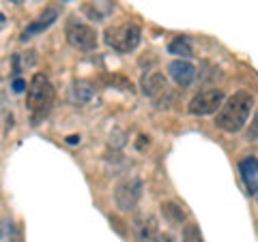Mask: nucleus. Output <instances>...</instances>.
Returning a JSON list of instances; mask_svg holds the SVG:
<instances>
[{"mask_svg":"<svg viewBox=\"0 0 258 242\" xmlns=\"http://www.w3.org/2000/svg\"><path fill=\"white\" fill-rule=\"evenodd\" d=\"M252 107H254V96L247 90H237L217 109L215 127L224 133H239L241 129L245 127Z\"/></svg>","mask_w":258,"mask_h":242,"instance_id":"1","label":"nucleus"},{"mask_svg":"<svg viewBox=\"0 0 258 242\" xmlns=\"http://www.w3.org/2000/svg\"><path fill=\"white\" fill-rule=\"evenodd\" d=\"M26 105L30 111L32 125H39L41 120L50 114V109L54 105V86L43 73H35L28 84L26 92Z\"/></svg>","mask_w":258,"mask_h":242,"instance_id":"2","label":"nucleus"},{"mask_svg":"<svg viewBox=\"0 0 258 242\" xmlns=\"http://www.w3.org/2000/svg\"><path fill=\"white\" fill-rule=\"evenodd\" d=\"M103 39H106V43L114 52L129 54V52H134L136 47L140 45L142 30H140L138 24L127 22V24H118V26H110L106 30V35H103Z\"/></svg>","mask_w":258,"mask_h":242,"instance_id":"3","label":"nucleus"},{"mask_svg":"<svg viewBox=\"0 0 258 242\" xmlns=\"http://www.w3.org/2000/svg\"><path fill=\"white\" fill-rule=\"evenodd\" d=\"M64 37L67 41L76 47V50L82 52H91L97 47V32L93 26H88L84 22H78L76 18H71L64 26Z\"/></svg>","mask_w":258,"mask_h":242,"instance_id":"4","label":"nucleus"},{"mask_svg":"<svg viewBox=\"0 0 258 242\" xmlns=\"http://www.w3.org/2000/svg\"><path fill=\"white\" fill-rule=\"evenodd\" d=\"M222 103H224V92L220 88H207V90H200L189 101V114H194V116L215 114V111L222 107Z\"/></svg>","mask_w":258,"mask_h":242,"instance_id":"5","label":"nucleus"},{"mask_svg":"<svg viewBox=\"0 0 258 242\" xmlns=\"http://www.w3.org/2000/svg\"><path fill=\"white\" fill-rule=\"evenodd\" d=\"M142 197V182L138 178H125L116 184L114 201L120 210H134Z\"/></svg>","mask_w":258,"mask_h":242,"instance_id":"6","label":"nucleus"},{"mask_svg":"<svg viewBox=\"0 0 258 242\" xmlns=\"http://www.w3.org/2000/svg\"><path fill=\"white\" fill-rule=\"evenodd\" d=\"M140 86H142V92L147 94V96H151V99L157 103V107L161 105L164 96H170L172 94L170 88H168V79L161 75V73H157V71H151V73L144 75Z\"/></svg>","mask_w":258,"mask_h":242,"instance_id":"7","label":"nucleus"},{"mask_svg":"<svg viewBox=\"0 0 258 242\" xmlns=\"http://www.w3.org/2000/svg\"><path fill=\"white\" fill-rule=\"evenodd\" d=\"M58 15H60V5H50L35 22L28 24V28L24 30L22 39H32V37H37V35H41V32H45L56 20H58Z\"/></svg>","mask_w":258,"mask_h":242,"instance_id":"8","label":"nucleus"},{"mask_svg":"<svg viewBox=\"0 0 258 242\" xmlns=\"http://www.w3.org/2000/svg\"><path fill=\"white\" fill-rule=\"evenodd\" d=\"M168 73H170L176 86L187 88L194 84V79H196V67L187 60H172L168 64Z\"/></svg>","mask_w":258,"mask_h":242,"instance_id":"9","label":"nucleus"},{"mask_svg":"<svg viewBox=\"0 0 258 242\" xmlns=\"http://www.w3.org/2000/svg\"><path fill=\"white\" fill-rule=\"evenodd\" d=\"M134 229H136V238H138V242H159V238H161L159 225L151 214L140 216V219L134 223Z\"/></svg>","mask_w":258,"mask_h":242,"instance_id":"10","label":"nucleus"},{"mask_svg":"<svg viewBox=\"0 0 258 242\" xmlns=\"http://www.w3.org/2000/svg\"><path fill=\"white\" fill-rule=\"evenodd\" d=\"M239 172L241 178H243V184L249 195H256L258 193V159L247 157L239 163Z\"/></svg>","mask_w":258,"mask_h":242,"instance_id":"11","label":"nucleus"},{"mask_svg":"<svg viewBox=\"0 0 258 242\" xmlns=\"http://www.w3.org/2000/svg\"><path fill=\"white\" fill-rule=\"evenodd\" d=\"M112 9H114V3H112V0H88V5L84 7V13L91 20L101 22L112 13Z\"/></svg>","mask_w":258,"mask_h":242,"instance_id":"12","label":"nucleus"},{"mask_svg":"<svg viewBox=\"0 0 258 242\" xmlns=\"http://www.w3.org/2000/svg\"><path fill=\"white\" fill-rule=\"evenodd\" d=\"M168 52L174 54V56H181V58H191L194 47H191L187 37H176L174 41H170V45H168Z\"/></svg>","mask_w":258,"mask_h":242,"instance_id":"13","label":"nucleus"},{"mask_svg":"<svg viewBox=\"0 0 258 242\" xmlns=\"http://www.w3.org/2000/svg\"><path fill=\"white\" fill-rule=\"evenodd\" d=\"M161 212H164L166 221L170 225H181L185 221V212L179 204H174V201H168V204H161Z\"/></svg>","mask_w":258,"mask_h":242,"instance_id":"14","label":"nucleus"},{"mask_svg":"<svg viewBox=\"0 0 258 242\" xmlns=\"http://www.w3.org/2000/svg\"><path fill=\"white\" fill-rule=\"evenodd\" d=\"M71 96L78 103H88L95 96V88L88 82H76L74 88H71Z\"/></svg>","mask_w":258,"mask_h":242,"instance_id":"15","label":"nucleus"},{"mask_svg":"<svg viewBox=\"0 0 258 242\" xmlns=\"http://www.w3.org/2000/svg\"><path fill=\"white\" fill-rule=\"evenodd\" d=\"M183 242H203V233L196 223H187L183 227Z\"/></svg>","mask_w":258,"mask_h":242,"instance_id":"16","label":"nucleus"},{"mask_svg":"<svg viewBox=\"0 0 258 242\" xmlns=\"http://www.w3.org/2000/svg\"><path fill=\"white\" fill-rule=\"evenodd\" d=\"M247 137H249V140H258V111L254 114V120H252V123H249Z\"/></svg>","mask_w":258,"mask_h":242,"instance_id":"17","label":"nucleus"},{"mask_svg":"<svg viewBox=\"0 0 258 242\" xmlns=\"http://www.w3.org/2000/svg\"><path fill=\"white\" fill-rule=\"evenodd\" d=\"M159 242H174V240H172V236H168V233H166V236L159 238Z\"/></svg>","mask_w":258,"mask_h":242,"instance_id":"18","label":"nucleus"},{"mask_svg":"<svg viewBox=\"0 0 258 242\" xmlns=\"http://www.w3.org/2000/svg\"><path fill=\"white\" fill-rule=\"evenodd\" d=\"M67 142H69V144H78V142H80V137H76V135H71V137H67Z\"/></svg>","mask_w":258,"mask_h":242,"instance_id":"19","label":"nucleus"}]
</instances>
